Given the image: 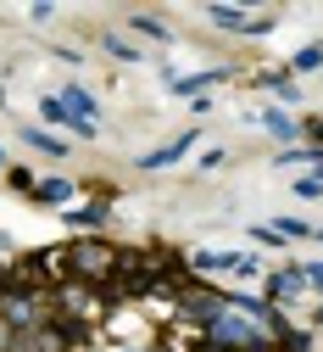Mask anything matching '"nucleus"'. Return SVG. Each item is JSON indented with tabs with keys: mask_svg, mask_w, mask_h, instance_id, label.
<instances>
[{
	"mask_svg": "<svg viewBox=\"0 0 323 352\" xmlns=\"http://www.w3.org/2000/svg\"><path fill=\"white\" fill-rule=\"evenodd\" d=\"M223 73H184V78H173V96H201L206 84H217Z\"/></svg>",
	"mask_w": 323,
	"mask_h": 352,
	"instance_id": "6",
	"label": "nucleus"
},
{
	"mask_svg": "<svg viewBox=\"0 0 323 352\" xmlns=\"http://www.w3.org/2000/svg\"><path fill=\"white\" fill-rule=\"evenodd\" d=\"M318 62H323V51H318V45H307V51L296 56V67H318Z\"/></svg>",
	"mask_w": 323,
	"mask_h": 352,
	"instance_id": "13",
	"label": "nucleus"
},
{
	"mask_svg": "<svg viewBox=\"0 0 323 352\" xmlns=\"http://www.w3.org/2000/svg\"><path fill=\"white\" fill-rule=\"evenodd\" d=\"M318 140H323V129H318Z\"/></svg>",
	"mask_w": 323,
	"mask_h": 352,
	"instance_id": "16",
	"label": "nucleus"
},
{
	"mask_svg": "<svg viewBox=\"0 0 323 352\" xmlns=\"http://www.w3.org/2000/svg\"><path fill=\"white\" fill-rule=\"evenodd\" d=\"M212 17H217L223 28H235V34H246V23H251V17H240L235 6H212Z\"/></svg>",
	"mask_w": 323,
	"mask_h": 352,
	"instance_id": "10",
	"label": "nucleus"
},
{
	"mask_svg": "<svg viewBox=\"0 0 323 352\" xmlns=\"http://www.w3.org/2000/svg\"><path fill=\"white\" fill-rule=\"evenodd\" d=\"M62 101H67V112H78V118H89V123H95V96H89V90L67 84V90H62Z\"/></svg>",
	"mask_w": 323,
	"mask_h": 352,
	"instance_id": "5",
	"label": "nucleus"
},
{
	"mask_svg": "<svg viewBox=\"0 0 323 352\" xmlns=\"http://www.w3.org/2000/svg\"><path fill=\"white\" fill-rule=\"evenodd\" d=\"M123 352H134V346H123Z\"/></svg>",
	"mask_w": 323,
	"mask_h": 352,
	"instance_id": "18",
	"label": "nucleus"
},
{
	"mask_svg": "<svg viewBox=\"0 0 323 352\" xmlns=\"http://www.w3.org/2000/svg\"><path fill=\"white\" fill-rule=\"evenodd\" d=\"M307 285H318V291H323V263H312V269H307Z\"/></svg>",
	"mask_w": 323,
	"mask_h": 352,
	"instance_id": "15",
	"label": "nucleus"
},
{
	"mask_svg": "<svg viewBox=\"0 0 323 352\" xmlns=\"http://www.w3.org/2000/svg\"><path fill=\"white\" fill-rule=\"evenodd\" d=\"M67 263H73L78 280H112V274H117V252L101 246V241H78V246H67Z\"/></svg>",
	"mask_w": 323,
	"mask_h": 352,
	"instance_id": "1",
	"label": "nucleus"
},
{
	"mask_svg": "<svg viewBox=\"0 0 323 352\" xmlns=\"http://www.w3.org/2000/svg\"><path fill=\"white\" fill-rule=\"evenodd\" d=\"M23 135H28V140H34L39 151H51V157H62V140H56V135H45V129H23Z\"/></svg>",
	"mask_w": 323,
	"mask_h": 352,
	"instance_id": "11",
	"label": "nucleus"
},
{
	"mask_svg": "<svg viewBox=\"0 0 323 352\" xmlns=\"http://www.w3.org/2000/svg\"><path fill=\"white\" fill-rule=\"evenodd\" d=\"M190 146H195V129H190V135H178L173 146H162V151H151V157H145V168H167V162H178V157L190 151Z\"/></svg>",
	"mask_w": 323,
	"mask_h": 352,
	"instance_id": "4",
	"label": "nucleus"
},
{
	"mask_svg": "<svg viewBox=\"0 0 323 352\" xmlns=\"http://www.w3.org/2000/svg\"><path fill=\"white\" fill-rule=\"evenodd\" d=\"M34 196H39V201H67L73 185H67V179H45V185H34Z\"/></svg>",
	"mask_w": 323,
	"mask_h": 352,
	"instance_id": "8",
	"label": "nucleus"
},
{
	"mask_svg": "<svg viewBox=\"0 0 323 352\" xmlns=\"http://www.w3.org/2000/svg\"><path fill=\"white\" fill-rule=\"evenodd\" d=\"M190 263H195V269H212V274H251L256 269L251 252H195Z\"/></svg>",
	"mask_w": 323,
	"mask_h": 352,
	"instance_id": "2",
	"label": "nucleus"
},
{
	"mask_svg": "<svg viewBox=\"0 0 323 352\" xmlns=\"http://www.w3.org/2000/svg\"><path fill=\"white\" fill-rule=\"evenodd\" d=\"M106 51H112V56H123V62H134V56H140L134 45H123V39H106Z\"/></svg>",
	"mask_w": 323,
	"mask_h": 352,
	"instance_id": "12",
	"label": "nucleus"
},
{
	"mask_svg": "<svg viewBox=\"0 0 323 352\" xmlns=\"http://www.w3.org/2000/svg\"><path fill=\"white\" fill-rule=\"evenodd\" d=\"M262 129H267V135H279V140H296V123L285 112H262Z\"/></svg>",
	"mask_w": 323,
	"mask_h": 352,
	"instance_id": "7",
	"label": "nucleus"
},
{
	"mask_svg": "<svg viewBox=\"0 0 323 352\" xmlns=\"http://www.w3.org/2000/svg\"><path fill=\"white\" fill-rule=\"evenodd\" d=\"M318 319H323V307H318Z\"/></svg>",
	"mask_w": 323,
	"mask_h": 352,
	"instance_id": "17",
	"label": "nucleus"
},
{
	"mask_svg": "<svg viewBox=\"0 0 323 352\" xmlns=\"http://www.w3.org/2000/svg\"><path fill=\"white\" fill-rule=\"evenodd\" d=\"M296 196H307V201H312V196H323V179H301V185H296Z\"/></svg>",
	"mask_w": 323,
	"mask_h": 352,
	"instance_id": "14",
	"label": "nucleus"
},
{
	"mask_svg": "<svg viewBox=\"0 0 323 352\" xmlns=\"http://www.w3.org/2000/svg\"><path fill=\"white\" fill-rule=\"evenodd\" d=\"M301 285H307V274H296V269L290 274H273V296H296Z\"/></svg>",
	"mask_w": 323,
	"mask_h": 352,
	"instance_id": "9",
	"label": "nucleus"
},
{
	"mask_svg": "<svg viewBox=\"0 0 323 352\" xmlns=\"http://www.w3.org/2000/svg\"><path fill=\"white\" fill-rule=\"evenodd\" d=\"M212 336H217L223 346H246V352H262V346H267V341H262V336H256L251 324H240V319H228V314H223V319L212 324Z\"/></svg>",
	"mask_w": 323,
	"mask_h": 352,
	"instance_id": "3",
	"label": "nucleus"
}]
</instances>
